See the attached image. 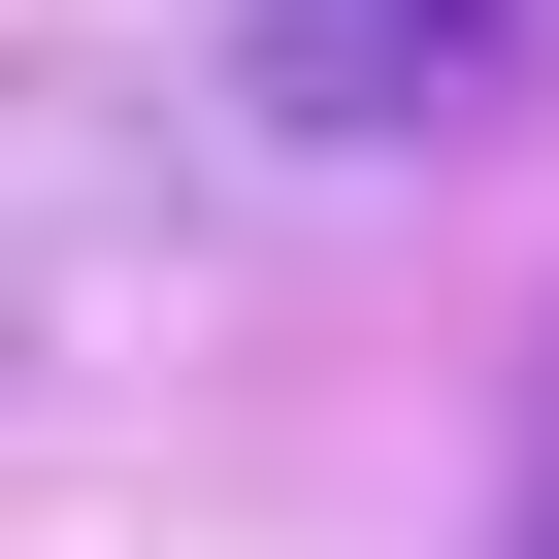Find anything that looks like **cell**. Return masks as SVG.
I'll return each instance as SVG.
<instances>
[{
  "label": "cell",
  "mask_w": 559,
  "mask_h": 559,
  "mask_svg": "<svg viewBox=\"0 0 559 559\" xmlns=\"http://www.w3.org/2000/svg\"><path fill=\"white\" fill-rule=\"evenodd\" d=\"M526 34L559 0H297V34H263V132H461Z\"/></svg>",
  "instance_id": "obj_1"
},
{
  "label": "cell",
  "mask_w": 559,
  "mask_h": 559,
  "mask_svg": "<svg viewBox=\"0 0 559 559\" xmlns=\"http://www.w3.org/2000/svg\"><path fill=\"white\" fill-rule=\"evenodd\" d=\"M526 559H559V428H526Z\"/></svg>",
  "instance_id": "obj_2"
}]
</instances>
